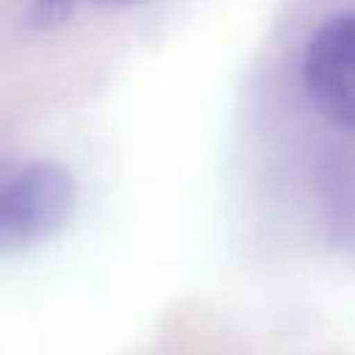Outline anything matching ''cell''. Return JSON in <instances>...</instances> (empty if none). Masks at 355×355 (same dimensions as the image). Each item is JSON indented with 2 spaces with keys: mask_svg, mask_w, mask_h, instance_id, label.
Listing matches in <instances>:
<instances>
[{
  "mask_svg": "<svg viewBox=\"0 0 355 355\" xmlns=\"http://www.w3.org/2000/svg\"><path fill=\"white\" fill-rule=\"evenodd\" d=\"M75 175L50 158L22 161L0 183V250L6 255L55 236L75 214Z\"/></svg>",
  "mask_w": 355,
  "mask_h": 355,
  "instance_id": "obj_1",
  "label": "cell"
},
{
  "mask_svg": "<svg viewBox=\"0 0 355 355\" xmlns=\"http://www.w3.org/2000/svg\"><path fill=\"white\" fill-rule=\"evenodd\" d=\"M300 78L305 97L327 122L355 130V11L327 17L308 36Z\"/></svg>",
  "mask_w": 355,
  "mask_h": 355,
  "instance_id": "obj_2",
  "label": "cell"
},
{
  "mask_svg": "<svg viewBox=\"0 0 355 355\" xmlns=\"http://www.w3.org/2000/svg\"><path fill=\"white\" fill-rule=\"evenodd\" d=\"M97 3H108V6H130V3H144V0H97Z\"/></svg>",
  "mask_w": 355,
  "mask_h": 355,
  "instance_id": "obj_3",
  "label": "cell"
}]
</instances>
